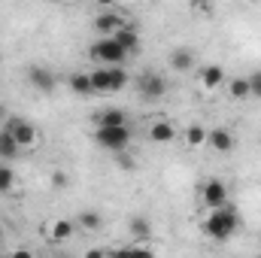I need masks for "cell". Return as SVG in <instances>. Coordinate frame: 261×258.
<instances>
[{"label":"cell","instance_id":"1","mask_svg":"<svg viewBox=\"0 0 261 258\" xmlns=\"http://www.w3.org/2000/svg\"><path fill=\"white\" fill-rule=\"evenodd\" d=\"M237 228H240V216H237L231 200L216 207V210H210V216L200 222V231L206 237H213V240H231L237 234Z\"/></svg>","mask_w":261,"mask_h":258},{"label":"cell","instance_id":"2","mask_svg":"<svg viewBox=\"0 0 261 258\" xmlns=\"http://www.w3.org/2000/svg\"><path fill=\"white\" fill-rule=\"evenodd\" d=\"M128 55L130 52L116 40V37H100V40L91 46V58L103 67H122L128 61Z\"/></svg>","mask_w":261,"mask_h":258},{"label":"cell","instance_id":"3","mask_svg":"<svg viewBox=\"0 0 261 258\" xmlns=\"http://www.w3.org/2000/svg\"><path fill=\"white\" fill-rule=\"evenodd\" d=\"M94 143L107 152H125L130 146V128L128 125H97Z\"/></svg>","mask_w":261,"mask_h":258},{"label":"cell","instance_id":"4","mask_svg":"<svg viewBox=\"0 0 261 258\" xmlns=\"http://www.w3.org/2000/svg\"><path fill=\"white\" fill-rule=\"evenodd\" d=\"M3 131H6V134L21 146V149H34V146L40 143V131L34 128L31 122H24V119H9Z\"/></svg>","mask_w":261,"mask_h":258},{"label":"cell","instance_id":"5","mask_svg":"<svg viewBox=\"0 0 261 258\" xmlns=\"http://www.w3.org/2000/svg\"><path fill=\"white\" fill-rule=\"evenodd\" d=\"M137 91L143 100H161L167 94V79L161 73H143L137 79Z\"/></svg>","mask_w":261,"mask_h":258},{"label":"cell","instance_id":"6","mask_svg":"<svg viewBox=\"0 0 261 258\" xmlns=\"http://www.w3.org/2000/svg\"><path fill=\"white\" fill-rule=\"evenodd\" d=\"M200 200H203L206 210H216V207L228 203V186H225L222 179H206V183L200 186Z\"/></svg>","mask_w":261,"mask_h":258},{"label":"cell","instance_id":"7","mask_svg":"<svg viewBox=\"0 0 261 258\" xmlns=\"http://www.w3.org/2000/svg\"><path fill=\"white\" fill-rule=\"evenodd\" d=\"M28 82L37 88V91H43V94H49V91H55V73L49 70V67H43V64H31L28 67Z\"/></svg>","mask_w":261,"mask_h":258},{"label":"cell","instance_id":"8","mask_svg":"<svg viewBox=\"0 0 261 258\" xmlns=\"http://www.w3.org/2000/svg\"><path fill=\"white\" fill-rule=\"evenodd\" d=\"M122 24H125V21H122V15H119V12H113V9H100V12L94 15V31H97L100 37H113Z\"/></svg>","mask_w":261,"mask_h":258},{"label":"cell","instance_id":"9","mask_svg":"<svg viewBox=\"0 0 261 258\" xmlns=\"http://www.w3.org/2000/svg\"><path fill=\"white\" fill-rule=\"evenodd\" d=\"M206 143H210L216 152H222V155L234 152V146H237L234 134H231L228 128H213V131H206Z\"/></svg>","mask_w":261,"mask_h":258},{"label":"cell","instance_id":"10","mask_svg":"<svg viewBox=\"0 0 261 258\" xmlns=\"http://www.w3.org/2000/svg\"><path fill=\"white\" fill-rule=\"evenodd\" d=\"M200 85H203L206 91L222 88V85H225V70L219 64H203L200 67Z\"/></svg>","mask_w":261,"mask_h":258},{"label":"cell","instance_id":"11","mask_svg":"<svg viewBox=\"0 0 261 258\" xmlns=\"http://www.w3.org/2000/svg\"><path fill=\"white\" fill-rule=\"evenodd\" d=\"M67 88H70L73 94H82V97L94 94V85H91V73H82V70L70 73V76H67Z\"/></svg>","mask_w":261,"mask_h":258},{"label":"cell","instance_id":"12","mask_svg":"<svg viewBox=\"0 0 261 258\" xmlns=\"http://www.w3.org/2000/svg\"><path fill=\"white\" fill-rule=\"evenodd\" d=\"M167 64L173 67L176 73H189V70H192V67L197 64V61H195V52L182 46V49H173V52H170V58H167Z\"/></svg>","mask_w":261,"mask_h":258},{"label":"cell","instance_id":"13","mask_svg":"<svg viewBox=\"0 0 261 258\" xmlns=\"http://www.w3.org/2000/svg\"><path fill=\"white\" fill-rule=\"evenodd\" d=\"M73 231H76V225L73 222H67V219H55L49 228H46V237L49 240H55V243H64L73 237Z\"/></svg>","mask_w":261,"mask_h":258},{"label":"cell","instance_id":"14","mask_svg":"<svg viewBox=\"0 0 261 258\" xmlns=\"http://www.w3.org/2000/svg\"><path fill=\"white\" fill-rule=\"evenodd\" d=\"M176 137H179V134H176V128H173L170 122H152V128H149V140H152V143H161V146H164V143H173Z\"/></svg>","mask_w":261,"mask_h":258},{"label":"cell","instance_id":"15","mask_svg":"<svg viewBox=\"0 0 261 258\" xmlns=\"http://www.w3.org/2000/svg\"><path fill=\"white\" fill-rule=\"evenodd\" d=\"M228 94H231L234 100L252 97V91H249V76H234V79H228Z\"/></svg>","mask_w":261,"mask_h":258},{"label":"cell","instance_id":"16","mask_svg":"<svg viewBox=\"0 0 261 258\" xmlns=\"http://www.w3.org/2000/svg\"><path fill=\"white\" fill-rule=\"evenodd\" d=\"M128 231H130V237H137V240H146V237H152V222H149L146 216H130Z\"/></svg>","mask_w":261,"mask_h":258},{"label":"cell","instance_id":"17","mask_svg":"<svg viewBox=\"0 0 261 258\" xmlns=\"http://www.w3.org/2000/svg\"><path fill=\"white\" fill-rule=\"evenodd\" d=\"M113 37H116L128 52H137V46H140V34H137V28H130V24H122Z\"/></svg>","mask_w":261,"mask_h":258},{"label":"cell","instance_id":"18","mask_svg":"<svg viewBox=\"0 0 261 258\" xmlns=\"http://www.w3.org/2000/svg\"><path fill=\"white\" fill-rule=\"evenodd\" d=\"M91 85H94V94H107L110 91V67H97L91 70Z\"/></svg>","mask_w":261,"mask_h":258},{"label":"cell","instance_id":"19","mask_svg":"<svg viewBox=\"0 0 261 258\" xmlns=\"http://www.w3.org/2000/svg\"><path fill=\"white\" fill-rule=\"evenodd\" d=\"M97 125H128V119H125V113L119 107H110V110L97 113Z\"/></svg>","mask_w":261,"mask_h":258},{"label":"cell","instance_id":"20","mask_svg":"<svg viewBox=\"0 0 261 258\" xmlns=\"http://www.w3.org/2000/svg\"><path fill=\"white\" fill-rule=\"evenodd\" d=\"M79 225H82L85 231H100V228H103V216H100L97 210H82V213H79Z\"/></svg>","mask_w":261,"mask_h":258},{"label":"cell","instance_id":"21","mask_svg":"<svg viewBox=\"0 0 261 258\" xmlns=\"http://www.w3.org/2000/svg\"><path fill=\"white\" fill-rule=\"evenodd\" d=\"M18 152H21V146H18V143L3 131V134H0V161H12Z\"/></svg>","mask_w":261,"mask_h":258},{"label":"cell","instance_id":"22","mask_svg":"<svg viewBox=\"0 0 261 258\" xmlns=\"http://www.w3.org/2000/svg\"><path fill=\"white\" fill-rule=\"evenodd\" d=\"M182 140H186L192 149H197V146L206 143V128H203V125H189V128L182 131Z\"/></svg>","mask_w":261,"mask_h":258},{"label":"cell","instance_id":"23","mask_svg":"<svg viewBox=\"0 0 261 258\" xmlns=\"http://www.w3.org/2000/svg\"><path fill=\"white\" fill-rule=\"evenodd\" d=\"M128 82H130V76L125 73V67H110V94L128 88Z\"/></svg>","mask_w":261,"mask_h":258},{"label":"cell","instance_id":"24","mask_svg":"<svg viewBox=\"0 0 261 258\" xmlns=\"http://www.w3.org/2000/svg\"><path fill=\"white\" fill-rule=\"evenodd\" d=\"M15 189V170L9 164H0V194L12 192Z\"/></svg>","mask_w":261,"mask_h":258},{"label":"cell","instance_id":"25","mask_svg":"<svg viewBox=\"0 0 261 258\" xmlns=\"http://www.w3.org/2000/svg\"><path fill=\"white\" fill-rule=\"evenodd\" d=\"M52 186H55V189H67V186H70V176H67L64 170H55V173H52Z\"/></svg>","mask_w":261,"mask_h":258},{"label":"cell","instance_id":"26","mask_svg":"<svg viewBox=\"0 0 261 258\" xmlns=\"http://www.w3.org/2000/svg\"><path fill=\"white\" fill-rule=\"evenodd\" d=\"M249 91H252V97L261 100V73H252L249 76Z\"/></svg>","mask_w":261,"mask_h":258},{"label":"cell","instance_id":"27","mask_svg":"<svg viewBox=\"0 0 261 258\" xmlns=\"http://www.w3.org/2000/svg\"><path fill=\"white\" fill-rule=\"evenodd\" d=\"M119 167H122V170H134V158H128V155L119 152Z\"/></svg>","mask_w":261,"mask_h":258},{"label":"cell","instance_id":"28","mask_svg":"<svg viewBox=\"0 0 261 258\" xmlns=\"http://www.w3.org/2000/svg\"><path fill=\"white\" fill-rule=\"evenodd\" d=\"M94 3H97L100 9H113V6H116V0H94Z\"/></svg>","mask_w":261,"mask_h":258},{"label":"cell","instance_id":"29","mask_svg":"<svg viewBox=\"0 0 261 258\" xmlns=\"http://www.w3.org/2000/svg\"><path fill=\"white\" fill-rule=\"evenodd\" d=\"M0 243H3V225H0Z\"/></svg>","mask_w":261,"mask_h":258},{"label":"cell","instance_id":"30","mask_svg":"<svg viewBox=\"0 0 261 258\" xmlns=\"http://www.w3.org/2000/svg\"><path fill=\"white\" fill-rule=\"evenodd\" d=\"M246 3H258V0H246Z\"/></svg>","mask_w":261,"mask_h":258},{"label":"cell","instance_id":"31","mask_svg":"<svg viewBox=\"0 0 261 258\" xmlns=\"http://www.w3.org/2000/svg\"><path fill=\"white\" fill-rule=\"evenodd\" d=\"M0 134H3V128H0Z\"/></svg>","mask_w":261,"mask_h":258},{"label":"cell","instance_id":"32","mask_svg":"<svg viewBox=\"0 0 261 258\" xmlns=\"http://www.w3.org/2000/svg\"><path fill=\"white\" fill-rule=\"evenodd\" d=\"M0 113H3V110H0Z\"/></svg>","mask_w":261,"mask_h":258}]
</instances>
